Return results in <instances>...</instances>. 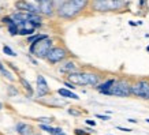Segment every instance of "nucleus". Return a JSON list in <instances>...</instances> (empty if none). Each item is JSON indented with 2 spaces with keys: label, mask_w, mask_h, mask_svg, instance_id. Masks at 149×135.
<instances>
[{
  "label": "nucleus",
  "mask_w": 149,
  "mask_h": 135,
  "mask_svg": "<svg viewBox=\"0 0 149 135\" xmlns=\"http://www.w3.org/2000/svg\"><path fill=\"white\" fill-rule=\"evenodd\" d=\"M59 70H60V72H67V74L75 72L77 71V64L74 63V62H66V63H63L60 66Z\"/></svg>",
  "instance_id": "4468645a"
},
{
  "label": "nucleus",
  "mask_w": 149,
  "mask_h": 135,
  "mask_svg": "<svg viewBox=\"0 0 149 135\" xmlns=\"http://www.w3.org/2000/svg\"><path fill=\"white\" fill-rule=\"evenodd\" d=\"M3 52H4L6 55H8V56H17V53H15V52H14L10 46H7V45H4V46H3Z\"/></svg>",
  "instance_id": "aec40b11"
},
{
  "label": "nucleus",
  "mask_w": 149,
  "mask_h": 135,
  "mask_svg": "<svg viewBox=\"0 0 149 135\" xmlns=\"http://www.w3.org/2000/svg\"><path fill=\"white\" fill-rule=\"evenodd\" d=\"M118 130H120V131H131L130 128H123V127H116Z\"/></svg>",
  "instance_id": "cd10ccee"
},
{
  "label": "nucleus",
  "mask_w": 149,
  "mask_h": 135,
  "mask_svg": "<svg viewBox=\"0 0 149 135\" xmlns=\"http://www.w3.org/2000/svg\"><path fill=\"white\" fill-rule=\"evenodd\" d=\"M58 93L62 97H66V98H72V100H79V97H78L75 93H72V91H70L68 89H59Z\"/></svg>",
  "instance_id": "2eb2a0df"
},
{
  "label": "nucleus",
  "mask_w": 149,
  "mask_h": 135,
  "mask_svg": "<svg viewBox=\"0 0 149 135\" xmlns=\"http://www.w3.org/2000/svg\"><path fill=\"white\" fill-rule=\"evenodd\" d=\"M49 93V87H48V83H47L45 78L42 77V75H38L37 77V94L42 97V96H45Z\"/></svg>",
  "instance_id": "1a4fd4ad"
},
{
  "label": "nucleus",
  "mask_w": 149,
  "mask_h": 135,
  "mask_svg": "<svg viewBox=\"0 0 149 135\" xmlns=\"http://www.w3.org/2000/svg\"><path fill=\"white\" fill-rule=\"evenodd\" d=\"M37 120H38V122H41V123H44V124L52 122V119H48V117H40V119H37Z\"/></svg>",
  "instance_id": "412c9836"
},
{
  "label": "nucleus",
  "mask_w": 149,
  "mask_h": 135,
  "mask_svg": "<svg viewBox=\"0 0 149 135\" xmlns=\"http://www.w3.org/2000/svg\"><path fill=\"white\" fill-rule=\"evenodd\" d=\"M66 86H67L68 89H75V87H77V86L72 85V83H67V82H66Z\"/></svg>",
  "instance_id": "bb28decb"
},
{
  "label": "nucleus",
  "mask_w": 149,
  "mask_h": 135,
  "mask_svg": "<svg viewBox=\"0 0 149 135\" xmlns=\"http://www.w3.org/2000/svg\"><path fill=\"white\" fill-rule=\"evenodd\" d=\"M79 12H81V10H78L70 0H68V1H64L63 4L58 7V15L62 17V18L71 19V18H74V17H77Z\"/></svg>",
  "instance_id": "423d86ee"
},
{
  "label": "nucleus",
  "mask_w": 149,
  "mask_h": 135,
  "mask_svg": "<svg viewBox=\"0 0 149 135\" xmlns=\"http://www.w3.org/2000/svg\"><path fill=\"white\" fill-rule=\"evenodd\" d=\"M26 21H29V22L33 23L36 27H38V26H41V21H42V18H41L38 14L26 12Z\"/></svg>",
  "instance_id": "ddd939ff"
},
{
  "label": "nucleus",
  "mask_w": 149,
  "mask_h": 135,
  "mask_svg": "<svg viewBox=\"0 0 149 135\" xmlns=\"http://www.w3.org/2000/svg\"><path fill=\"white\" fill-rule=\"evenodd\" d=\"M17 131H18L19 135H33V132H34V130L26 123H18L17 124Z\"/></svg>",
  "instance_id": "f8f14e48"
},
{
  "label": "nucleus",
  "mask_w": 149,
  "mask_h": 135,
  "mask_svg": "<svg viewBox=\"0 0 149 135\" xmlns=\"http://www.w3.org/2000/svg\"><path fill=\"white\" fill-rule=\"evenodd\" d=\"M51 48H52V40L47 37V38L38 40L36 42H32V45H30V53L34 55L36 57L45 59L47 53L49 52Z\"/></svg>",
  "instance_id": "f03ea898"
},
{
  "label": "nucleus",
  "mask_w": 149,
  "mask_h": 135,
  "mask_svg": "<svg viewBox=\"0 0 149 135\" xmlns=\"http://www.w3.org/2000/svg\"><path fill=\"white\" fill-rule=\"evenodd\" d=\"M47 34H36V36H30V37H27V42H36V41L38 40H42V38H47Z\"/></svg>",
  "instance_id": "f3484780"
},
{
  "label": "nucleus",
  "mask_w": 149,
  "mask_h": 135,
  "mask_svg": "<svg viewBox=\"0 0 149 135\" xmlns=\"http://www.w3.org/2000/svg\"><path fill=\"white\" fill-rule=\"evenodd\" d=\"M113 82H115V79H108V81L103 82V83H99L96 87H97V90H99L101 94L108 96V91H109V89H111V86L113 85Z\"/></svg>",
  "instance_id": "9b49d317"
},
{
  "label": "nucleus",
  "mask_w": 149,
  "mask_h": 135,
  "mask_svg": "<svg viewBox=\"0 0 149 135\" xmlns=\"http://www.w3.org/2000/svg\"><path fill=\"white\" fill-rule=\"evenodd\" d=\"M37 3H41V1H44V0H36Z\"/></svg>",
  "instance_id": "c85d7f7f"
},
{
  "label": "nucleus",
  "mask_w": 149,
  "mask_h": 135,
  "mask_svg": "<svg viewBox=\"0 0 149 135\" xmlns=\"http://www.w3.org/2000/svg\"><path fill=\"white\" fill-rule=\"evenodd\" d=\"M8 32H10V34L11 36H17L18 34V26L15 25V23H10L8 25Z\"/></svg>",
  "instance_id": "a211bd4d"
},
{
  "label": "nucleus",
  "mask_w": 149,
  "mask_h": 135,
  "mask_svg": "<svg viewBox=\"0 0 149 135\" xmlns=\"http://www.w3.org/2000/svg\"><path fill=\"white\" fill-rule=\"evenodd\" d=\"M95 1H97V0H95Z\"/></svg>",
  "instance_id": "f704fd0d"
},
{
  "label": "nucleus",
  "mask_w": 149,
  "mask_h": 135,
  "mask_svg": "<svg viewBox=\"0 0 149 135\" xmlns=\"http://www.w3.org/2000/svg\"><path fill=\"white\" fill-rule=\"evenodd\" d=\"M8 91H10V94H18V91H17V90L14 89V87H11V86H10V89H8Z\"/></svg>",
  "instance_id": "393cba45"
},
{
  "label": "nucleus",
  "mask_w": 149,
  "mask_h": 135,
  "mask_svg": "<svg viewBox=\"0 0 149 135\" xmlns=\"http://www.w3.org/2000/svg\"><path fill=\"white\" fill-rule=\"evenodd\" d=\"M86 124H89V126H93V127H95V126H96V123H95V120H86Z\"/></svg>",
  "instance_id": "a878e982"
},
{
  "label": "nucleus",
  "mask_w": 149,
  "mask_h": 135,
  "mask_svg": "<svg viewBox=\"0 0 149 135\" xmlns=\"http://www.w3.org/2000/svg\"><path fill=\"white\" fill-rule=\"evenodd\" d=\"M74 132H75V135H88V132H85V131H81V130H75Z\"/></svg>",
  "instance_id": "b1692460"
},
{
  "label": "nucleus",
  "mask_w": 149,
  "mask_h": 135,
  "mask_svg": "<svg viewBox=\"0 0 149 135\" xmlns=\"http://www.w3.org/2000/svg\"><path fill=\"white\" fill-rule=\"evenodd\" d=\"M1 108H3V104H1V102H0V109H1Z\"/></svg>",
  "instance_id": "c756f323"
},
{
  "label": "nucleus",
  "mask_w": 149,
  "mask_h": 135,
  "mask_svg": "<svg viewBox=\"0 0 149 135\" xmlns=\"http://www.w3.org/2000/svg\"><path fill=\"white\" fill-rule=\"evenodd\" d=\"M146 49H148V51H149V46H148V48H146Z\"/></svg>",
  "instance_id": "72a5a7b5"
},
{
  "label": "nucleus",
  "mask_w": 149,
  "mask_h": 135,
  "mask_svg": "<svg viewBox=\"0 0 149 135\" xmlns=\"http://www.w3.org/2000/svg\"><path fill=\"white\" fill-rule=\"evenodd\" d=\"M33 135H40V134H34V132H33Z\"/></svg>",
  "instance_id": "2f4dec72"
},
{
  "label": "nucleus",
  "mask_w": 149,
  "mask_h": 135,
  "mask_svg": "<svg viewBox=\"0 0 149 135\" xmlns=\"http://www.w3.org/2000/svg\"><path fill=\"white\" fill-rule=\"evenodd\" d=\"M146 123H149V119H146Z\"/></svg>",
  "instance_id": "7c9ffc66"
},
{
  "label": "nucleus",
  "mask_w": 149,
  "mask_h": 135,
  "mask_svg": "<svg viewBox=\"0 0 149 135\" xmlns=\"http://www.w3.org/2000/svg\"><path fill=\"white\" fill-rule=\"evenodd\" d=\"M21 83L23 85V87L27 90V93L29 94H33V89H32V86H30V83L26 81V79H23V78H21Z\"/></svg>",
  "instance_id": "6ab92c4d"
},
{
  "label": "nucleus",
  "mask_w": 149,
  "mask_h": 135,
  "mask_svg": "<svg viewBox=\"0 0 149 135\" xmlns=\"http://www.w3.org/2000/svg\"><path fill=\"white\" fill-rule=\"evenodd\" d=\"M60 135H64V132H62V134H60Z\"/></svg>",
  "instance_id": "473e14b6"
},
{
  "label": "nucleus",
  "mask_w": 149,
  "mask_h": 135,
  "mask_svg": "<svg viewBox=\"0 0 149 135\" xmlns=\"http://www.w3.org/2000/svg\"><path fill=\"white\" fill-rule=\"evenodd\" d=\"M68 81L72 85H91L96 86L100 82V75L95 72H70L68 74Z\"/></svg>",
  "instance_id": "f257e3e1"
},
{
  "label": "nucleus",
  "mask_w": 149,
  "mask_h": 135,
  "mask_svg": "<svg viewBox=\"0 0 149 135\" xmlns=\"http://www.w3.org/2000/svg\"><path fill=\"white\" fill-rule=\"evenodd\" d=\"M66 56H67V51L64 49V48H62V46H52L49 49V52L47 53L45 59L49 63L56 64V63H59V62L64 60Z\"/></svg>",
  "instance_id": "0eeeda50"
},
{
  "label": "nucleus",
  "mask_w": 149,
  "mask_h": 135,
  "mask_svg": "<svg viewBox=\"0 0 149 135\" xmlns=\"http://www.w3.org/2000/svg\"><path fill=\"white\" fill-rule=\"evenodd\" d=\"M130 83L125 79L115 81L113 85L108 91V96H115V97H129L130 96Z\"/></svg>",
  "instance_id": "20e7f679"
},
{
  "label": "nucleus",
  "mask_w": 149,
  "mask_h": 135,
  "mask_svg": "<svg viewBox=\"0 0 149 135\" xmlns=\"http://www.w3.org/2000/svg\"><path fill=\"white\" fill-rule=\"evenodd\" d=\"M38 8H40V12H42L47 17H49V15L54 14V10H55L54 1L52 0H44V1L38 3Z\"/></svg>",
  "instance_id": "9d476101"
},
{
  "label": "nucleus",
  "mask_w": 149,
  "mask_h": 135,
  "mask_svg": "<svg viewBox=\"0 0 149 135\" xmlns=\"http://www.w3.org/2000/svg\"><path fill=\"white\" fill-rule=\"evenodd\" d=\"M70 1H71L78 10H81V11L88 6V0H70Z\"/></svg>",
  "instance_id": "dca6fc26"
},
{
  "label": "nucleus",
  "mask_w": 149,
  "mask_h": 135,
  "mask_svg": "<svg viewBox=\"0 0 149 135\" xmlns=\"http://www.w3.org/2000/svg\"><path fill=\"white\" fill-rule=\"evenodd\" d=\"M130 94L141 98H149V82L145 79L136 82L134 85L130 86Z\"/></svg>",
  "instance_id": "39448f33"
},
{
  "label": "nucleus",
  "mask_w": 149,
  "mask_h": 135,
  "mask_svg": "<svg viewBox=\"0 0 149 135\" xmlns=\"http://www.w3.org/2000/svg\"><path fill=\"white\" fill-rule=\"evenodd\" d=\"M126 6L125 0H97L93 3V8L97 11H116Z\"/></svg>",
  "instance_id": "7ed1b4c3"
},
{
  "label": "nucleus",
  "mask_w": 149,
  "mask_h": 135,
  "mask_svg": "<svg viewBox=\"0 0 149 135\" xmlns=\"http://www.w3.org/2000/svg\"><path fill=\"white\" fill-rule=\"evenodd\" d=\"M15 8L18 10V11H22V12H33V14L40 12L38 6L32 4V3H29L26 0H18V1L15 3Z\"/></svg>",
  "instance_id": "6e6552de"
},
{
  "label": "nucleus",
  "mask_w": 149,
  "mask_h": 135,
  "mask_svg": "<svg viewBox=\"0 0 149 135\" xmlns=\"http://www.w3.org/2000/svg\"><path fill=\"white\" fill-rule=\"evenodd\" d=\"M96 116L101 119V120H109V116H107V115H96Z\"/></svg>",
  "instance_id": "5701e85b"
},
{
  "label": "nucleus",
  "mask_w": 149,
  "mask_h": 135,
  "mask_svg": "<svg viewBox=\"0 0 149 135\" xmlns=\"http://www.w3.org/2000/svg\"><path fill=\"white\" fill-rule=\"evenodd\" d=\"M68 113H70V115H74V116H79V115H81V112L74 111V109H68Z\"/></svg>",
  "instance_id": "4be33fe9"
}]
</instances>
